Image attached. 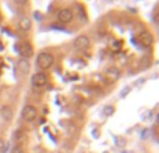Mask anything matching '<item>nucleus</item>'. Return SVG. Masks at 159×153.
Masks as SVG:
<instances>
[{
  "label": "nucleus",
  "mask_w": 159,
  "mask_h": 153,
  "mask_svg": "<svg viewBox=\"0 0 159 153\" xmlns=\"http://www.w3.org/2000/svg\"><path fill=\"white\" fill-rule=\"evenodd\" d=\"M53 61H55L53 55H50V53H48V52H42L41 55L38 56V59H36V64H38V67L42 70H49L50 67L53 66Z\"/></svg>",
  "instance_id": "obj_1"
},
{
  "label": "nucleus",
  "mask_w": 159,
  "mask_h": 153,
  "mask_svg": "<svg viewBox=\"0 0 159 153\" xmlns=\"http://www.w3.org/2000/svg\"><path fill=\"white\" fill-rule=\"evenodd\" d=\"M21 116L25 121L31 123V121H34L36 118V116H38V110H36V107L32 106V104H27V106L22 109Z\"/></svg>",
  "instance_id": "obj_2"
},
{
  "label": "nucleus",
  "mask_w": 159,
  "mask_h": 153,
  "mask_svg": "<svg viewBox=\"0 0 159 153\" xmlns=\"http://www.w3.org/2000/svg\"><path fill=\"white\" fill-rule=\"evenodd\" d=\"M31 84L34 88H43L48 84V75L45 72H36L31 78Z\"/></svg>",
  "instance_id": "obj_3"
},
{
  "label": "nucleus",
  "mask_w": 159,
  "mask_h": 153,
  "mask_svg": "<svg viewBox=\"0 0 159 153\" xmlns=\"http://www.w3.org/2000/svg\"><path fill=\"white\" fill-rule=\"evenodd\" d=\"M138 42H140L144 47H149L152 43H154V36H152L151 32L144 31V32H141L140 36H138Z\"/></svg>",
  "instance_id": "obj_4"
},
{
  "label": "nucleus",
  "mask_w": 159,
  "mask_h": 153,
  "mask_svg": "<svg viewBox=\"0 0 159 153\" xmlns=\"http://www.w3.org/2000/svg\"><path fill=\"white\" fill-rule=\"evenodd\" d=\"M75 49H85V47L89 46V38L87 35H78L77 38L73 42Z\"/></svg>",
  "instance_id": "obj_5"
},
{
  "label": "nucleus",
  "mask_w": 159,
  "mask_h": 153,
  "mask_svg": "<svg viewBox=\"0 0 159 153\" xmlns=\"http://www.w3.org/2000/svg\"><path fill=\"white\" fill-rule=\"evenodd\" d=\"M73 17H74V14H73V11L70 10V8H63V10H60L59 11V14H57L59 21L63 22V24L70 22L73 20Z\"/></svg>",
  "instance_id": "obj_6"
},
{
  "label": "nucleus",
  "mask_w": 159,
  "mask_h": 153,
  "mask_svg": "<svg viewBox=\"0 0 159 153\" xmlns=\"http://www.w3.org/2000/svg\"><path fill=\"white\" fill-rule=\"evenodd\" d=\"M20 53H21L22 59H27V60H28V57H31V56H32L34 49H32V46H31L30 43L24 42V43L20 45Z\"/></svg>",
  "instance_id": "obj_7"
},
{
  "label": "nucleus",
  "mask_w": 159,
  "mask_h": 153,
  "mask_svg": "<svg viewBox=\"0 0 159 153\" xmlns=\"http://www.w3.org/2000/svg\"><path fill=\"white\" fill-rule=\"evenodd\" d=\"M31 27H32V21H31V18H28V17H22L18 21V28L21 31H24V32L30 31Z\"/></svg>",
  "instance_id": "obj_8"
},
{
  "label": "nucleus",
  "mask_w": 159,
  "mask_h": 153,
  "mask_svg": "<svg viewBox=\"0 0 159 153\" xmlns=\"http://www.w3.org/2000/svg\"><path fill=\"white\" fill-rule=\"evenodd\" d=\"M0 114L4 118V121H11V118H13V110H11L10 106H3L2 110H0Z\"/></svg>",
  "instance_id": "obj_9"
},
{
  "label": "nucleus",
  "mask_w": 159,
  "mask_h": 153,
  "mask_svg": "<svg viewBox=\"0 0 159 153\" xmlns=\"http://www.w3.org/2000/svg\"><path fill=\"white\" fill-rule=\"evenodd\" d=\"M17 67H18V70L22 74H27L28 70H30V63H28L27 59H20L18 63H17Z\"/></svg>",
  "instance_id": "obj_10"
},
{
  "label": "nucleus",
  "mask_w": 159,
  "mask_h": 153,
  "mask_svg": "<svg viewBox=\"0 0 159 153\" xmlns=\"http://www.w3.org/2000/svg\"><path fill=\"white\" fill-rule=\"evenodd\" d=\"M106 76L110 79V81H115L116 78H119V76H120V72H119L116 68H109L106 71Z\"/></svg>",
  "instance_id": "obj_11"
},
{
  "label": "nucleus",
  "mask_w": 159,
  "mask_h": 153,
  "mask_svg": "<svg viewBox=\"0 0 159 153\" xmlns=\"http://www.w3.org/2000/svg\"><path fill=\"white\" fill-rule=\"evenodd\" d=\"M103 111H105V114L106 116H112L113 111H115V109H113V106H106L103 109Z\"/></svg>",
  "instance_id": "obj_12"
},
{
  "label": "nucleus",
  "mask_w": 159,
  "mask_h": 153,
  "mask_svg": "<svg viewBox=\"0 0 159 153\" xmlns=\"http://www.w3.org/2000/svg\"><path fill=\"white\" fill-rule=\"evenodd\" d=\"M11 153H25V152H24V149H22L20 145H16L13 149H11Z\"/></svg>",
  "instance_id": "obj_13"
},
{
  "label": "nucleus",
  "mask_w": 159,
  "mask_h": 153,
  "mask_svg": "<svg viewBox=\"0 0 159 153\" xmlns=\"http://www.w3.org/2000/svg\"><path fill=\"white\" fill-rule=\"evenodd\" d=\"M3 148H4V141H3V139H0V151H2Z\"/></svg>",
  "instance_id": "obj_14"
},
{
  "label": "nucleus",
  "mask_w": 159,
  "mask_h": 153,
  "mask_svg": "<svg viewBox=\"0 0 159 153\" xmlns=\"http://www.w3.org/2000/svg\"><path fill=\"white\" fill-rule=\"evenodd\" d=\"M2 64H3V60H2V59H0V66H2Z\"/></svg>",
  "instance_id": "obj_15"
}]
</instances>
